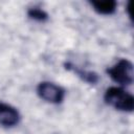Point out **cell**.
Returning a JSON list of instances; mask_svg holds the SVG:
<instances>
[{"mask_svg":"<svg viewBox=\"0 0 134 134\" xmlns=\"http://www.w3.org/2000/svg\"><path fill=\"white\" fill-rule=\"evenodd\" d=\"M65 68L68 69V70L73 71L81 80H83L84 82H86L89 85H95L99 81V76H98V74L96 72L80 68L79 66H76V65H74L72 63H69V62L65 63Z\"/></svg>","mask_w":134,"mask_h":134,"instance_id":"obj_6","label":"cell"},{"mask_svg":"<svg viewBox=\"0 0 134 134\" xmlns=\"http://www.w3.org/2000/svg\"><path fill=\"white\" fill-rule=\"evenodd\" d=\"M26 15L29 19H31L34 21H37V22H45L49 19L48 13L45 9H43L39 6L29 7L26 12Z\"/></svg>","mask_w":134,"mask_h":134,"instance_id":"obj_7","label":"cell"},{"mask_svg":"<svg viewBox=\"0 0 134 134\" xmlns=\"http://www.w3.org/2000/svg\"><path fill=\"white\" fill-rule=\"evenodd\" d=\"M104 102L113 109L131 113L134 109L133 95L120 86H111L105 90Z\"/></svg>","mask_w":134,"mask_h":134,"instance_id":"obj_1","label":"cell"},{"mask_svg":"<svg viewBox=\"0 0 134 134\" xmlns=\"http://www.w3.org/2000/svg\"><path fill=\"white\" fill-rule=\"evenodd\" d=\"M92 9L102 16H111L117 9V2L115 0H91L89 1Z\"/></svg>","mask_w":134,"mask_h":134,"instance_id":"obj_5","label":"cell"},{"mask_svg":"<svg viewBox=\"0 0 134 134\" xmlns=\"http://www.w3.org/2000/svg\"><path fill=\"white\" fill-rule=\"evenodd\" d=\"M107 75L120 87L130 86L134 81L133 63L128 59H119L106 69Z\"/></svg>","mask_w":134,"mask_h":134,"instance_id":"obj_2","label":"cell"},{"mask_svg":"<svg viewBox=\"0 0 134 134\" xmlns=\"http://www.w3.org/2000/svg\"><path fill=\"white\" fill-rule=\"evenodd\" d=\"M20 120L21 114L19 110L10 104L0 100V125L4 128H13L16 127Z\"/></svg>","mask_w":134,"mask_h":134,"instance_id":"obj_4","label":"cell"},{"mask_svg":"<svg viewBox=\"0 0 134 134\" xmlns=\"http://www.w3.org/2000/svg\"><path fill=\"white\" fill-rule=\"evenodd\" d=\"M36 91L42 100L52 105L62 104L66 96V90L62 86L49 81L40 82L37 85Z\"/></svg>","mask_w":134,"mask_h":134,"instance_id":"obj_3","label":"cell"}]
</instances>
